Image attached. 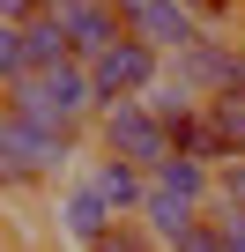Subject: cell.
I'll return each mask as SVG.
<instances>
[{"label":"cell","mask_w":245,"mask_h":252,"mask_svg":"<svg viewBox=\"0 0 245 252\" xmlns=\"http://www.w3.org/2000/svg\"><path fill=\"white\" fill-rule=\"evenodd\" d=\"M52 15L67 23L74 60H104L119 37H127V23H119V8H111V0H74V8H52Z\"/></svg>","instance_id":"cell-9"},{"label":"cell","mask_w":245,"mask_h":252,"mask_svg":"<svg viewBox=\"0 0 245 252\" xmlns=\"http://www.w3.org/2000/svg\"><path fill=\"white\" fill-rule=\"evenodd\" d=\"M208 37H245V0H186Z\"/></svg>","instance_id":"cell-14"},{"label":"cell","mask_w":245,"mask_h":252,"mask_svg":"<svg viewBox=\"0 0 245 252\" xmlns=\"http://www.w3.org/2000/svg\"><path fill=\"white\" fill-rule=\"evenodd\" d=\"M89 156H97L89 134H45V126L0 111V186H8V200H23L30 186H45V193L74 186Z\"/></svg>","instance_id":"cell-1"},{"label":"cell","mask_w":245,"mask_h":252,"mask_svg":"<svg viewBox=\"0 0 245 252\" xmlns=\"http://www.w3.org/2000/svg\"><path fill=\"white\" fill-rule=\"evenodd\" d=\"M89 252H164V237H156L149 222H111V230H104Z\"/></svg>","instance_id":"cell-15"},{"label":"cell","mask_w":245,"mask_h":252,"mask_svg":"<svg viewBox=\"0 0 245 252\" xmlns=\"http://www.w3.org/2000/svg\"><path fill=\"white\" fill-rule=\"evenodd\" d=\"M201 215H208V208H193V200H178V193H164V186L149 178V200H141V215H134V222H149V230L164 237V252H171V245H178Z\"/></svg>","instance_id":"cell-10"},{"label":"cell","mask_w":245,"mask_h":252,"mask_svg":"<svg viewBox=\"0 0 245 252\" xmlns=\"http://www.w3.org/2000/svg\"><path fill=\"white\" fill-rule=\"evenodd\" d=\"M82 67L97 74V96H104V104H141V96H156L164 74H171V60L149 52V45H134V37H119L104 60H82Z\"/></svg>","instance_id":"cell-4"},{"label":"cell","mask_w":245,"mask_h":252,"mask_svg":"<svg viewBox=\"0 0 245 252\" xmlns=\"http://www.w3.org/2000/svg\"><path fill=\"white\" fill-rule=\"evenodd\" d=\"M0 111L45 126V134H89V126L104 119V96H97V74L82 60H67V67L30 74L23 89H0Z\"/></svg>","instance_id":"cell-2"},{"label":"cell","mask_w":245,"mask_h":252,"mask_svg":"<svg viewBox=\"0 0 245 252\" xmlns=\"http://www.w3.org/2000/svg\"><path fill=\"white\" fill-rule=\"evenodd\" d=\"M23 37H30V67H37V74H45V67H67V60H74V37H67V23H60L52 8H45V15H37L30 30H23Z\"/></svg>","instance_id":"cell-12"},{"label":"cell","mask_w":245,"mask_h":252,"mask_svg":"<svg viewBox=\"0 0 245 252\" xmlns=\"http://www.w3.org/2000/svg\"><path fill=\"white\" fill-rule=\"evenodd\" d=\"M82 186L119 215V222H134L141 215V200H149V171H134V163H111V156H89L82 163Z\"/></svg>","instance_id":"cell-8"},{"label":"cell","mask_w":245,"mask_h":252,"mask_svg":"<svg viewBox=\"0 0 245 252\" xmlns=\"http://www.w3.org/2000/svg\"><path fill=\"white\" fill-rule=\"evenodd\" d=\"M45 15V0H0V23H8V30H30Z\"/></svg>","instance_id":"cell-18"},{"label":"cell","mask_w":245,"mask_h":252,"mask_svg":"<svg viewBox=\"0 0 245 252\" xmlns=\"http://www.w3.org/2000/svg\"><path fill=\"white\" fill-rule=\"evenodd\" d=\"M171 252H230V237L215 230V215H201V222H193V230H186V237H178Z\"/></svg>","instance_id":"cell-17"},{"label":"cell","mask_w":245,"mask_h":252,"mask_svg":"<svg viewBox=\"0 0 245 252\" xmlns=\"http://www.w3.org/2000/svg\"><path fill=\"white\" fill-rule=\"evenodd\" d=\"M215 208H230V215H245V156L215 171Z\"/></svg>","instance_id":"cell-16"},{"label":"cell","mask_w":245,"mask_h":252,"mask_svg":"<svg viewBox=\"0 0 245 252\" xmlns=\"http://www.w3.org/2000/svg\"><path fill=\"white\" fill-rule=\"evenodd\" d=\"M89 149H97V156H111V163H134V171H149V178L178 156L171 126L149 111V96H141V104H104V119L89 126Z\"/></svg>","instance_id":"cell-3"},{"label":"cell","mask_w":245,"mask_h":252,"mask_svg":"<svg viewBox=\"0 0 245 252\" xmlns=\"http://www.w3.org/2000/svg\"><path fill=\"white\" fill-rule=\"evenodd\" d=\"M30 74H37V67H30V37L0 23V89H23Z\"/></svg>","instance_id":"cell-13"},{"label":"cell","mask_w":245,"mask_h":252,"mask_svg":"<svg viewBox=\"0 0 245 252\" xmlns=\"http://www.w3.org/2000/svg\"><path fill=\"white\" fill-rule=\"evenodd\" d=\"M111 222H119V215H111V208H104V200H97L82 178L52 193V252H89V245H97Z\"/></svg>","instance_id":"cell-6"},{"label":"cell","mask_w":245,"mask_h":252,"mask_svg":"<svg viewBox=\"0 0 245 252\" xmlns=\"http://www.w3.org/2000/svg\"><path fill=\"white\" fill-rule=\"evenodd\" d=\"M171 82H186L201 104L230 96V82H238V37H201V45H186V52L171 60Z\"/></svg>","instance_id":"cell-7"},{"label":"cell","mask_w":245,"mask_h":252,"mask_svg":"<svg viewBox=\"0 0 245 252\" xmlns=\"http://www.w3.org/2000/svg\"><path fill=\"white\" fill-rule=\"evenodd\" d=\"M45 8H74V0H45Z\"/></svg>","instance_id":"cell-19"},{"label":"cell","mask_w":245,"mask_h":252,"mask_svg":"<svg viewBox=\"0 0 245 252\" xmlns=\"http://www.w3.org/2000/svg\"><path fill=\"white\" fill-rule=\"evenodd\" d=\"M111 8H119V23H127L134 45H149V52H164V60H178L186 45L208 37L201 15L186 8V0H111Z\"/></svg>","instance_id":"cell-5"},{"label":"cell","mask_w":245,"mask_h":252,"mask_svg":"<svg viewBox=\"0 0 245 252\" xmlns=\"http://www.w3.org/2000/svg\"><path fill=\"white\" fill-rule=\"evenodd\" d=\"M156 186L178 193V200H193V208H215V163H201V156H171L156 171Z\"/></svg>","instance_id":"cell-11"}]
</instances>
